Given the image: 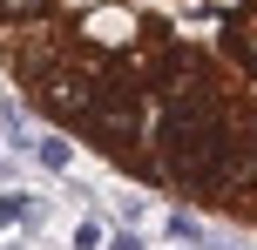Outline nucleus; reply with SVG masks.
Masks as SVG:
<instances>
[{"mask_svg":"<svg viewBox=\"0 0 257 250\" xmlns=\"http://www.w3.org/2000/svg\"><path fill=\"white\" fill-rule=\"evenodd\" d=\"M54 7H61V14H88L95 0H54Z\"/></svg>","mask_w":257,"mask_h":250,"instance_id":"10","label":"nucleus"},{"mask_svg":"<svg viewBox=\"0 0 257 250\" xmlns=\"http://www.w3.org/2000/svg\"><path fill=\"white\" fill-rule=\"evenodd\" d=\"M34 162H41V169H54V176H61L68 162H75V142H68V135H34Z\"/></svg>","mask_w":257,"mask_h":250,"instance_id":"4","label":"nucleus"},{"mask_svg":"<svg viewBox=\"0 0 257 250\" xmlns=\"http://www.w3.org/2000/svg\"><path fill=\"white\" fill-rule=\"evenodd\" d=\"M95 68H102V54L68 48L61 61H48L41 75H27L21 88H27V102H34L48 122H68V129H75V122L95 108V95H102V88H95Z\"/></svg>","mask_w":257,"mask_h":250,"instance_id":"1","label":"nucleus"},{"mask_svg":"<svg viewBox=\"0 0 257 250\" xmlns=\"http://www.w3.org/2000/svg\"><path fill=\"white\" fill-rule=\"evenodd\" d=\"M163 230H169V237H176V243H190V250H196V243H210L203 216H190V210H169V216H163Z\"/></svg>","mask_w":257,"mask_h":250,"instance_id":"5","label":"nucleus"},{"mask_svg":"<svg viewBox=\"0 0 257 250\" xmlns=\"http://www.w3.org/2000/svg\"><path fill=\"white\" fill-rule=\"evenodd\" d=\"M102 250H142V237H136V230H108V243Z\"/></svg>","mask_w":257,"mask_h":250,"instance_id":"8","label":"nucleus"},{"mask_svg":"<svg viewBox=\"0 0 257 250\" xmlns=\"http://www.w3.org/2000/svg\"><path fill=\"white\" fill-rule=\"evenodd\" d=\"M217 14H244V7H257V0H210Z\"/></svg>","mask_w":257,"mask_h":250,"instance_id":"9","label":"nucleus"},{"mask_svg":"<svg viewBox=\"0 0 257 250\" xmlns=\"http://www.w3.org/2000/svg\"><path fill=\"white\" fill-rule=\"evenodd\" d=\"M54 0H0V21H34V14H48Z\"/></svg>","mask_w":257,"mask_h":250,"instance_id":"7","label":"nucleus"},{"mask_svg":"<svg viewBox=\"0 0 257 250\" xmlns=\"http://www.w3.org/2000/svg\"><path fill=\"white\" fill-rule=\"evenodd\" d=\"M0 176H7V162H0Z\"/></svg>","mask_w":257,"mask_h":250,"instance_id":"11","label":"nucleus"},{"mask_svg":"<svg viewBox=\"0 0 257 250\" xmlns=\"http://www.w3.org/2000/svg\"><path fill=\"white\" fill-rule=\"evenodd\" d=\"M102 243H108L102 216H81V223H75V250H102Z\"/></svg>","mask_w":257,"mask_h":250,"instance_id":"6","label":"nucleus"},{"mask_svg":"<svg viewBox=\"0 0 257 250\" xmlns=\"http://www.w3.org/2000/svg\"><path fill=\"white\" fill-rule=\"evenodd\" d=\"M68 21H75V48H88V54H128V48H142V14L122 7V0H95L88 14H68Z\"/></svg>","mask_w":257,"mask_h":250,"instance_id":"2","label":"nucleus"},{"mask_svg":"<svg viewBox=\"0 0 257 250\" xmlns=\"http://www.w3.org/2000/svg\"><path fill=\"white\" fill-rule=\"evenodd\" d=\"M0 129H7V149H21V156H34V129H27V108L14 102H0Z\"/></svg>","mask_w":257,"mask_h":250,"instance_id":"3","label":"nucleus"}]
</instances>
